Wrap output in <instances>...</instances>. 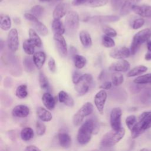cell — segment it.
I'll use <instances>...</instances> for the list:
<instances>
[{
    "instance_id": "obj_1",
    "label": "cell",
    "mask_w": 151,
    "mask_h": 151,
    "mask_svg": "<svg viewBox=\"0 0 151 151\" xmlns=\"http://www.w3.org/2000/svg\"><path fill=\"white\" fill-rule=\"evenodd\" d=\"M99 130L97 122L93 119H88L80 126L78 130L77 139L82 145H86L91 140L93 133H97Z\"/></svg>"
},
{
    "instance_id": "obj_2",
    "label": "cell",
    "mask_w": 151,
    "mask_h": 151,
    "mask_svg": "<svg viewBox=\"0 0 151 151\" xmlns=\"http://www.w3.org/2000/svg\"><path fill=\"white\" fill-rule=\"evenodd\" d=\"M151 127V111H144L139 116L136 124L131 130V136L135 139Z\"/></svg>"
},
{
    "instance_id": "obj_3",
    "label": "cell",
    "mask_w": 151,
    "mask_h": 151,
    "mask_svg": "<svg viewBox=\"0 0 151 151\" xmlns=\"http://www.w3.org/2000/svg\"><path fill=\"white\" fill-rule=\"evenodd\" d=\"M151 37V28H145L137 32L133 37L130 46V53L134 55L140 46Z\"/></svg>"
},
{
    "instance_id": "obj_4",
    "label": "cell",
    "mask_w": 151,
    "mask_h": 151,
    "mask_svg": "<svg viewBox=\"0 0 151 151\" xmlns=\"http://www.w3.org/2000/svg\"><path fill=\"white\" fill-rule=\"evenodd\" d=\"M64 27L67 34L70 36L74 35L79 27V15L74 11H70L66 15Z\"/></svg>"
},
{
    "instance_id": "obj_5",
    "label": "cell",
    "mask_w": 151,
    "mask_h": 151,
    "mask_svg": "<svg viewBox=\"0 0 151 151\" xmlns=\"http://www.w3.org/2000/svg\"><path fill=\"white\" fill-rule=\"evenodd\" d=\"M125 130L123 127L117 131L111 130L104 134L101 140V145L104 147L113 146L124 136Z\"/></svg>"
},
{
    "instance_id": "obj_6",
    "label": "cell",
    "mask_w": 151,
    "mask_h": 151,
    "mask_svg": "<svg viewBox=\"0 0 151 151\" xmlns=\"http://www.w3.org/2000/svg\"><path fill=\"white\" fill-rule=\"evenodd\" d=\"M3 63L8 67L11 74L19 76L21 74V69L17 58L11 53H5L2 57Z\"/></svg>"
},
{
    "instance_id": "obj_7",
    "label": "cell",
    "mask_w": 151,
    "mask_h": 151,
    "mask_svg": "<svg viewBox=\"0 0 151 151\" xmlns=\"http://www.w3.org/2000/svg\"><path fill=\"white\" fill-rule=\"evenodd\" d=\"M93 105L90 102H87L84 104L74 114L73 117V123L75 126L80 125L83 122L84 118L93 111Z\"/></svg>"
},
{
    "instance_id": "obj_8",
    "label": "cell",
    "mask_w": 151,
    "mask_h": 151,
    "mask_svg": "<svg viewBox=\"0 0 151 151\" xmlns=\"http://www.w3.org/2000/svg\"><path fill=\"white\" fill-rule=\"evenodd\" d=\"M93 83V77L90 74H84L80 80L74 85V88L79 96H83L89 90Z\"/></svg>"
},
{
    "instance_id": "obj_9",
    "label": "cell",
    "mask_w": 151,
    "mask_h": 151,
    "mask_svg": "<svg viewBox=\"0 0 151 151\" xmlns=\"http://www.w3.org/2000/svg\"><path fill=\"white\" fill-rule=\"evenodd\" d=\"M24 16L31 22L32 25L39 34L42 36H46L48 34V31L47 28L43 23L40 22L37 17L31 13H25Z\"/></svg>"
},
{
    "instance_id": "obj_10",
    "label": "cell",
    "mask_w": 151,
    "mask_h": 151,
    "mask_svg": "<svg viewBox=\"0 0 151 151\" xmlns=\"http://www.w3.org/2000/svg\"><path fill=\"white\" fill-rule=\"evenodd\" d=\"M122 110L119 107L113 108L110 113V122L112 129L115 131L119 130L122 127Z\"/></svg>"
},
{
    "instance_id": "obj_11",
    "label": "cell",
    "mask_w": 151,
    "mask_h": 151,
    "mask_svg": "<svg viewBox=\"0 0 151 151\" xmlns=\"http://www.w3.org/2000/svg\"><path fill=\"white\" fill-rule=\"evenodd\" d=\"M7 46L8 49L12 52L17 51L19 46V38L17 29H11L7 37Z\"/></svg>"
},
{
    "instance_id": "obj_12",
    "label": "cell",
    "mask_w": 151,
    "mask_h": 151,
    "mask_svg": "<svg viewBox=\"0 0 151 151\" xmlns=\"http://www.w3.org/2000/svg\"><path fill=\"white\" fill-rule=\"evenodd\" d=\"M130 50L126 47H117L112 49L109 53V55L114 59L123 60L130 56Z\"/></svg>"
},
{
    "instance_id": "obj_13",
    "label": "cell",
    "mask_w": 151,
    "mask_h": 151,
    "mask_svg": "<svg viewBox=\"0 0 151 151\" xmlns=\"http://www.w3.org/2000/svg\"><path fill=\"white\" fill-rule=\"evenodd\" d=\"M54 40L60 55L61 57H65L67 54V45L63 35L54 34Z\"/></svg>"
},
{
    "instance_id": "obj_14",
    "label": "cell",
    "mask_w": 151,
    "mask_h": 151,
    "mask_svg": "<svg viewBox=\"0 0 151 151\" xmlns=\"http://www.w3.org/2000/svg\"><path fill=\"white\" fill-rule=\"evenodd\" d=\"M120 19L119 17L117 15H100V16H94L90 18H88L86 20L92 24H99L107 22H116Z\"/></svg>"
},
{
    "instance_id": "obj_15",
    "label": "cell",
    "mask_w": 151,
    "mask_h": 151,
    "mask_svg": "<svg viewBox=\"0 0 151 151\" xmlns=\"http://www.w3.org/2000/svg\"><path fill=\"white\" fill-rule=\"evenodd\" d=\"M107 94L104 90L97 92L94 96V103L99 112L102 114L104 111V107L107 99Z\"/></svg>"
},
{
    "instance_id": "obj_16",
    "label": "cell",
    "mask_w": 151,
    "mask_h": 151,
    "mask_svg": "<svg viewBox=\"0 0 151 151\" xmlns=\"http://www.w3.org/2000/svg\"><path fill=\"white\" fill-rule=\"evenodd\" d=\"M69 9V5L67 3L60 2L55 8L52 16L54 19H60L64 15H67Z\"/></svg>"
},
{
    "instance_id": "obj_17",
    "label": "cell",
    "mask_w": 151,
    "mask_h": 151,
    "mask_svg": "<svg viewBox=\"0 0 151 151\" xmlns=\"http://www.w3.org/2000/svg\"><path fill=\"white\" fill-rule=\"evenodd\" d=\"M130 63L127 60H120L112 63L109 67V70L116 72H126L130 68Z\"/></svg>"
},
{
    "instance_id": "obj_18",
    "label": "cell",
    "mask_w": 151,
    "mask_h": 151,
    "mask_svg": "<svg viewBox=\"0 0 151 151\" xmlns=\"http://www.w3.org/2000/svg\"><path fill=\"white\" fill-rule=\"evenodd\" d=\"M29 114V109L25 105L19 104L16 106L12 110V114L14 117L24 118Z\"/></svg>"
},
{
    "instance_id": "obj_19",
    "label": "cell",
    "mask_w": 151,
    "mask_h": 151,
    "mask_svg": "<svg viewBox=\"0 0 151 151\" xmlns=\"http://www.w3.org/2000/svg\"><path fill=\"white\" fill-rule=\"evenodd\" d=\"M135 14L146 18H151V6L142 5L135 6L133 10Z\"/></svg>"
},
{
    "instance_id": "obj_20",
    "label": "cell",
    "mask_w": 151,
    "mask_h": 151,
    "mask_svg": "<svg viewBox=\"0 0 151 151\" xmlns=\"http://www.w3.org/2000/svg\"><path fill=\"white\" fill-rule=\"evenodd\" d=\"M142 0H126L123 5L120 9V15L124 16L127 15L133 10V8L137 5Z\"/></svg>"
},
{
    "instance_id": "obj_21",
    "label": "cell",
    "mask_w": 151,
    "mask_h": 151,
    "mask_svg": "<svg viewBox=\"0 0 151 151\" xmlns=\"http://www.w3.org/2000/svg\"><path fill=\"white\" fill-rule=\"evenodd\" d=\"M58 140L60 145L65 149L70 147L71 144V139L70 135L64 132H60L58 134Z\"/></svg>"
},
{
    "instance_id": "obj_22",
    "label": "cell",
    "mask_w": 151,
    "mask_h": 151,
    "mask_svg": "<svg viewBox=\"0 0 151 151\" xmlns=\"http://www.w3.org/2000/svg\"><path fill=\"white\" fill-rule=\"evenodd\" d=\"M110 97L118 101H123L126 100L127 94L126 91L122 88H114L110 91Z\"/></svg>"
},
{
    "instance_id": "obj_23",
    "label": "cell",
    "mask_w": 151,
    "mask_h": 151,
    "mask_svg": "<svg viewBox=\"0 0 151 151\" xmlns=\"http://www.w3.org/2000/svg\"><path fill=\"white\" fill-rule=\"evenodd\" d=\"M42 101L45 107L49 110H52L55 106V100L53 96L48 92L44 93L42 96Z\"/></svg>"
},
{
    "instance_id": "obj_24",
    "label": "cell",
    "mask_w": 151,
    "mask_h": 151,
    "mask_svg": "<svg viewBox=\"0 0 151 151\" xmlns=\"http://www.w3.org/2000/svg\"><path fill=\"white\" fill-rule=\"evenodd\" d=\"M58 100L60 103H62L68 107H73L74 104L73 99L64 91H60L59 92Z\"/></svg>"
},
{
    "instance_id": "obj_25",
    "label": "cell",
    "mask_w": 151,
    "mask_h": 151,
    "mask_svg": "<svg viewBox=\"0 0 151 151\" xmlns=\"http://www.w3.org/2000/svg\"><path fill=\"white\" fill-rule=\"evenodd\" d=\"M45 58L46 55L43 51H38L34 54L32 60L35 65V67L38 69H41L45 61Z\"/></svg>"
},
{
    "instance_id": "obj_26",
    "label": "cell",
    "mask_w": 151,
    "mask_h": 151,
    "mask_svg": "<svg viewBox=\"0 0 151 151\" xmlns=\"http://www.w3.org/2000/svg\"><path fill=\"white\" fill-rule=\"evenodd\" d=\"M37 114L38 118L43 122H50L52 119L51 113L42 107H39L37 109Z\"/></svg>"
},
{
    "instance_id": "obj_27",
    "label": "cell",
    "mask_w": 151,
    "mask_h": 151,
    "mask_svg": "<svg viewBox=\"0 0 151 151\" xmlns=\"http://www.w3.org/2000/svg\"><path fill=\"white\" fill-rule=\"evenodd\" d=\"M79 38L81 44L84 47H89L92 45L91 37L87 31H81L79 34Z\"/></svg>"
},
{
    "instance_id": "obj_28",
    "label": "cell",
    "mask_w": 151,
    "mask_h": 151,
    "mask_svg": "<svg viewBox=\"0 0 151 151\" xmlns=\"http://www.w3.org/2000/svg\"><path fill=\"white\" fill-rule=\"evenodd\" d=\"M51 27L54 34L63 35L65 32L64 25L60 19H54Z\"/></svg>"
},
{
    "instance_id": "obj_29",
    "label": "cell",
    "mask_w": 151,
    "mask_h": 151,
    "mask_svg": "<svg viewBox=\"0 0 151 151\" xmlns=\"http://www.w3.org/2000/svg\"><path fill=\"white\" fill-rule=\"evenodd\" d=\"M0 27L4 31H8L11 27V20L10 17L6 14L0 15Z\"/></svg>"
},
{
    "instance_id": "obj_30",
    "label": "cell",
    "mask_w": 151,
    "mask_h": 151,
    "mask_svg": "<svg viewBox=\"0 0 151 151\" xmlns=\"http://www.w3.org/2000/svg\"><path fill=\"white\" fill-rule=\"evenodd\" d=\"M139 99L143 104L151 103V88H146L142 91Z\"/></svg>"
},
{
    "instance_id": "obj_31",
    "label": "cell",
    "mask_w": 151,
    "mask_h": 151,
    "mask_svg": "<svg viewBox=\"0 0 151 151\" xmlns=\"http://www.w3.org/2000/svg\"><path fill=\"white\" fill-rule=\"evenodd\" d=\"M35 45L29 40H26L22 44V48L25 52L28 55L34 54Z\"/></svg>"
},
{
    "instance_id": "obj_32",
    "label": "cell",
    "mask_w": 151,
    "mask_h": 151,
    "mask_svg": "<svg viewBox=\"0 0 151 151\" xmlns=\"http://www.w3.org/2000/svg\"><path fill=\"white\" fill-rule=\"evenodd\" d=\"M29 39L37 47H41L42 46V41L37 33V32L32 28L29 29Z\"/></svg>"
},
{
    "instance_id": "obj_33",
    "label": "cell",
    "mask_w": 151,
    "mask_h": 151,
    "mask_svg": "<svg viewBox=\"0 0 151 151\" xmlns=\"http://www.w3.org/2000/svg\"><path fill=\"white\" fill-rule=\"evenodd\" d=\"M34 135L33 130L31 127H26L22 129L20 132V137L24 141H28L31 139Z\"/></svg>"
},
{
    "instance_id": "obj_34",
    "label": "cell",
    "mask_w": 151,
    "mask_h": 151,
    "mask_svg": "<svg viewBox=\"0 0 151 151\" xmlns=\"http://www.w3.org/2000/svg\"><path fill=\"white\" fill-rule=\"evenodd\" d=\"M147 70V67L143 65H138V66L134 67L130 71H129L128 73L127 74V76L130 77H134V76H138L142 73H145Z\"/></svg>"
},
{
    "instance_id": "obj_35",
    "label": "cell",
    "mask_w": 151,
    "mask_h": 151,
    "mask_svg": "<svg viewBox=\"0 0 151 151\" xmlns=\"http://www.w3.org/2000/svg\"><path fill=\"white\" fill-rule=\"evenodd\" d=\"M73 58L74 65L78 69L83 68L86 64V58L83 55L76 54L73 57Z\"/></svg>"
},
{
    "instance_id": "obj_36",
    "label": "cell",
    "mask_w": 151,
    "mask_h": 151,
    "mask_svg": "<svg viewBox=\"0 0 151 151\" xmlns=\"http://www.w3.org/2000/svg\"><path fill=\"white\" fill-rule=\"evenodd\" d=\"M23 65L24 70L27 73H32L35 70V64L33 60L30 57H25L23 60Z\"/></svg>"
},
{
    "instance_id": "obj_37",
    "label": "cell",
    "mask_w": 151,
    "mask_h": 151,
    "mask_svg": "<svg viewBox=\"0 0 151 151\" xmlns=\"http://www.w3.org/2000/svg\"><path fill=\"white\" fill-rule=\"evenodd\" d=\"M134 83L138 84H151V73L140 76L133 80Z\"/></svg>"
},
{
    "instance_id": "obj_38",
    "label": "cell",
    "mask_w": 151,
    "mask_h": 151,
    "mask_svg": "<svg viewBox=\"0 0 151 151\" xmlns=\"http://www.w3.org/2000/svg\"><path fill=\"white\" fill-rule=\"evenodd\" d=\"M39 83L41 88L42 90L48 91L50 89L48 80L47 76L42 73L40 72L39 74Z\"/></svg>"
},
{
    "instance_id": "obj_39",
    "label": "cell",
    "mask_w": 151,
    "mask_h": 151,
    "mask_svg": "<svg viewBox=\"0 0 151 151\" xmlns=\"http://www.w3.org/2000/svg\"><path fill=\"white\" fill-rule=\"evenodd\" d=\"M15 94L16 96L19 99L25 98L28 95L27 86L25 84H21L16 89Z\"/></svg>"
},
{
    "instance_id": "obj_40",
    "label": "cell",
    "mask_w": 151,
    "mask_h": 151,
    "mask_svg": "<svg viewBox=\"0 0 151 151\" xmlns=\"http://www.w3.org/2000/svg\"><path fill=\"white\" fill-rule=\"evenodd\" d=\"M111 81L112 84L114 86H119L121 85L124 81V77L123 74L119 73V72L113 73L111 76Z\"/></svg>"
},
{
    "instance_id": "obj_41",
    "label": "cell",
    "mask_w": 151,
    "mask_h": 151,
    "mask_svg": "<svg viewBox=\"0 0 151 151\" xmlns=\"http://www.w3.org/2000/svg\"><path fill=\"white\" fill-rule=\"evenodd\" d=\"M30 11H31V14H32L35 17L40 18L43 15V13L44 12V8H43V6L41 5H37L32 6Z\"/></svg>"
},
{
    "instance_id": "obj_42",
    "label": "cell",
    "mask_w": 151,
    "mask_h": 151,
    "mask_svg": "<svg viewBox=\"0 0 151 151\" xmlns=\"http://www.w3.org/2000/svg\"><path fill=\"white\" fill-rule=\"evenodd\" d=\"M102 44L106 48H111L115 45V42L111 37L106 35L102 37Z\"/></svg>"
},
{
    "instance_id": "obj_43",
    "label": "cell",
    "mask_w": 151,
    "mask_h": 151,
    "mask_svg": "<svg viewBox=\"0 0 151 151\" xmlns=\"http://www.w3.org/2000/svg\"><path fill=\"white\" fill-rule=\"evenodd\" d=\"M108 0H90L86 5L93 8L100 7L107 4Z\"/></svg>"
},
{
    "instance_id": "obj_44",
    "label": "cell",
    "mask_w": 151,
    "mask_h": 151,
    "mask_svg": "<svg viewBox=\"0 0 151 151\" xmlns=\"http://www.w3.org/2000/svg\"><path fill=\"white\" fill-rule=\"evenodd\" d=\"M102 31L106 35L109 36L110 37H114L117 35V32L116 31V30L113 28L106 25H103Z\"/></svg>"
},
{
    "instance_id": "obj_45",
    "label": "cell",
    "mask_w": 151,
    "mask_h": 151,
    "mask_svg": "<svg viewBox=\"0 0 151 151\" xmlns=\"http://www.w3.org/2000/svg\"><path fill=\"white\" fill-rule=\"evenodd\" d=\"M137 119L135 116L134 115H130L127 116L126 119V124L130 130L132 129V128L134 126V125L137 123Z\"/></svg>"
},
{
    "instance_id": "obj_46",
    "label": "cell",
    "mask_w": 151,
    "mask_h": 151,
    "mask_svg": "<svg viewBox=\"0 0 151 151\" xmlns=\"http://www.w3.org/2000/svg\"><path fill=\"white\" fill-rule=\"evenodd\" d=\"M46 130L45 125L41 121L37 120L36 123V132L38 135L42 136L43 135Z\"/></svg>"
},
{
    "instance_id": "obj_47",
    "label": "cell",
    "mask_w": 151,
    "mask_h": 151,
    "mask_svg": "<svg viewBox=\"0 0 151 151\" xmlns=\"http://www.w3.org/2000/svg\"><path fill=\"white\" fill-rule=\"evenodd\" d=\"M126 0H111V5L114 10H118L123 5Z\"/></svg>"
},
{
    "instance_id": "obj_48",
    "label": "cell",
    "mask_w": 151,
    "mask_h": 151,
    "mask_svg": "<svg viewBox=\"0 0 151 151\" xmlns=\"http://www.w3.org/2000/svg\"><path fill=\"white\" fill-rule=\"evenodd\" d=\"M1 102L5 106H9L12 103V99L5 93L1 94Z\"/></svg>"
},
{
    "instance_id": "obj_49",
    "label": "cell",
    "mask_w": 151,
    "mask_h": 151,
    "mask_svg": "<svg viewBox=\"0 0 151 151\" xmlns=\"http://www.w3.org/2000/svg\"><path fill=\"white\" fill-rule=\"evenodd\" d=\"M145 24V20L144 19L142 18H139L137 19H136L132 24V28L134 29H137L140 28V27H142L143 24Z\"/></svg>"
},
{
    "instance_id": "obj_50",
    "label": "cell",
    "mask_w": 151,
    "mask_h": 151,
    "mask_svg": "<svg viewBox=\"0 0 151 151\" xmlns=\"http://www.w3.org/2000/svg\"><path fill=\"white\" fill-rule=\"evenodd\" d=\"M48 66L51 73H55L56 71V65L53 58H50L48 61Z\"/></svg>"
},
{
    "instance_id": "obj_51",
    "label": "cell",
    "mask_w": 151,
    "mask_h": 151,
    "mask_svg": "<svg viewBox=\"0 0 151 151\" xmlns=\"http://www.w3.org/2000/svg\"><path fill=\"white\" fill-rule=\"evenodd\" d=\"M82 75L83 74H81V73L77 70H76L74 71L72 76V81L74 84H76L80 80Z\"/></svg>"
},
{
    "instance_id": "obj_52",
    "label": "cell",
    "mask_w": 151,
    "mask_h": 151,
    "mask_svg": "<svg viewBox=\"0 0 151 151\" xmlns=\"http://www.w3.org/2000/svg\"><path fill=\"white\" fill-rule=\"evenodd\" d=\"M147 51L145 55V58L147 61L151 60V40H148L147 41Z\"/></svg>"
},
{
    "instance_id": "obj_53",
    "label": "cell",
    "mask_w": 151,
    "mask_h": 151,
    "mask_svg": "<svg viewBox=\"0 0 151 151\" xmlns=\"http://www.w3.org/2000/svg\"><path fill=\"white\" fill-rule=\"evenodd\" d=\"M142 84H136L134 83V84L130 86V90L133 92V93H138L139 92L142 88Z\"/></svg>"
},
{
    "instance_id": "obj_54",
    "label": "cell",
    "mask_w": 151,
    "mask_h": 151,
    "mask_svg": "<svg viewBox=\"0 0 151 151\" xmlns=\"http://www.w3.org/2000/svg\"><path fill=\"white\" fill-rule=\"evenodd\" d=\"M112 87V82L105 81L102 84L100 85V88L103 90H110Z\"/></svg>"
},
{
    "instance_id": "obj_55",
    "label": "cell",
    "mask_w": 151,
    "mask_h": 151,
    "mask_svg": "<svg viewBox=\"0 0 151 151\" xmlns=\"http://www.w3.org/2000/svg\"><path fill=\"white\" fill-rule=\"evenodd\" d=\"M90 0H73L72 5L74 6H78L80 5H86Z\"/></svg>"
},
{
    "instance_id": "obj_56",
    "label": "cell",
    "mask_w": 151,
    "mask_h": 151,
    "mask_svg": "<svg viewBox=\"0 0 151 151\" xmlns=\"http://www.w3.org/2000/svg\"><path fill=\"white\" fill-rule=\"evenodd\" d=\"M24 151H41V150L35 146L29 145L25 147Z\"/></svg>"
},
{
    "instance_id": "obj_57",
    "label": "cell",
    "mask_w": 151,
    "mask_h": 151,
    "mask_svg": "<svg viewBox=\"0 0 151 151\" xmlns=\"http://www.w3.org/2000/svg\"><path fill=\"white\" fill-rule=\"evenodd\" d=\"M4 86L6 87V88L11 87L12 86V80L9 77H6V78L4 80Z\"/></svg>"
},
{
    "instance_id": "obj_58",
    "label": "cell",
    "mask_w": 151,
    "mask_h": 151,
    "mask_svg": "<svg viewBox=\"0 0 151 151\" xmlns=\"http://www.w3.org/2000/svg\"><path fill=\"white\" fill-rule=\"evenodd\" d=\"M70 52H71V54L72 55V57H73L75 55L77 54V51L76 50V48H74L73 46H71L70 47Z\"/></svg>"
},
{
    "instance_id": "obj_59",
    "label": "cell",
    "mask_w": 151,
    "mask_h": 151,
    "mask_svg": "<svg viewBox=\"0 0 151 151\" xmlns=\"http://www.w3.org/2000/svg\"><path fill=\"white\" fill-rule=\"evenodd\" d=\"M4 42L2 41V40H1L0 41V46H1V50H3V47H4Z\"/></svg>"
},
{
    "instance_id": "obj_60",
    "label": "cell",
    "mask_w": 151,
    "mask_h": 151,
    "mask_svg": "<svg viewBox=\"0 0 151 151\" xmlns=\"http://www.w3.org/2000/svg\"><path fill=\"white\" fill-rule=\"evenodd\" d=\"M140 151H149V150H147V149H146V148H143V149H141Z\"/></svg>"
},
{
    "instance_id": "obj_61",
    "label": "cell",
    "mask_w": 151,
    "mask_h": 151,
    "mask_svg": "<svg viewBox=\"0 0 151 151\" xmlns=\"http://www.w3.org/2000/svg\"><path fill=\"white\" fill-rule=\"evenodd\" d=\"M41 2H46V1H50V0H40Z\"/></svg>"
},
{
    "instance_id": "obj_62",
    "label": "cell",
    "mask_w": 151,
    "mask_h": 151,
    "mask_svg": "<svg viewBox=\"0 0 151 151\" xmlns=\"http://www.w3.org/2000/svg\"><path fill=\"white\" fill-rule=\"evenodd\" d=\"M92 151H99L98 150H92Z\"/></svg>"
},
{
    "instance_id": "obj_63",
    "label": "cell",
    "mask_w": 151,
    "mask_h": 151,
    "mask_svg": "<svg viewBox=\"0 0 151 151\" xmlns=\"http://www.w3.org/2000/svg\"><path fill=\"white\" fill-rule=\"evenodd\" d=\"M2 1H3V0H0V2H2Z\"/></svg>"
}]
</instances>
